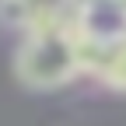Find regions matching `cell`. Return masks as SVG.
Returning a JSON list of instances; mask_svg holds the SVG:
<instances>
[{
    "instance_id": "3",
    "label": "cell",
    "mask_w": 126,
    "mask_h": 126,
    "mask_svg": "<svg viewBox=\"0 0 126 126\" xmlns=\"http://www.w3.org/2000/svg\"><path fill=\"white\" fill-rule=\"evenodd\" d=\"M94 77H102L116 91H126V35H116V39L105 42L98 67H94Z\"/></svg>"
},
{
    "instance_id": "1",
    "label": "cell",
    "mask_w": 126,
    "mask_h": 126,
    "mask_svg": "<svg viewBox=\"0 0 126 126\" xmlns=\"http://www.w3.org/2000/svg\"><path fill=\"white\" fill-rule=\"evenodd\" d=\"M14 74L25 88H35V91L63 88L77 74H84L81 70V42H77L70 11L25 32V42L14 56Z\"/></svg>"
},
{
    "instance_id": "2",
    "label": "cell",
    "mask_w": 126,
    "mask_h": 126,
    "mask_svg": "<svg viewBox=\"0 0 126 126\" xmlns=\"http://www.w3.org/2000/svg\"><path fill=\"white\" fill-rule=\"evenodd\" d=\"M67 11L70 0H0V21L18 32H32Z\"/></svg>"
}]
</instances>
